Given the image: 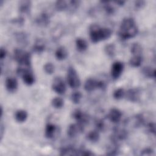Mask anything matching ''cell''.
<instances>
[{
	"label": "cell",
	"instance_id": "2e32d148",
	"mask_svg": "<svg viewBox=\"0 0 156 156\" xmlns=\"http://www.w3.org/2000/svg\"><path fill=\"white\" fill-rule=\"evenodd\" d=\"M68 51L64 46L58 47L55 52V56L58 60H63L66 59L68 57Z\"/></svg>",
	"mask_w": 156,
	"mask_h": 156
},
{
	"label": "cell",
	"instance_id": "8d00e7d4",
	"mask_svg": "<svg viewBox=\"0 0 156 156\" xmlns=\"http://www.w3.org/2000/svg\"><path fill=\"white\" fill-rule=\"evenodd\" d=\"M95 126L98 131H103L105 128L104 122L102 119H98L95 122Z\"/></svg>",
	"mask_w": 156,
	"mask_h": 156
},
{
	"label": "cell",
	"instance_id": "44dd1931",
	"mask_svg": "<svg viewBox=\"0 0 156 156\" xmlns=\"http://www.w3.org/2000/svg\"><path fill=\"white\" fill-rule=\"evenodd\" d=\"M76 46L78 51L84 52L88 48L87 42L82 38H77L76 40Z\"/></svg>",
	"mask_w": 156,
	"mask_h": 156
},
{
	"label": "cell",
	"instance_id": "30bf717a",
	"mask_svg": "<svg viewBox=\"0 0 156 156\" xmlns=\"http://www.w3.org/2000/svg\"><path fill=\"white\" fill-rule=\"evenodd\" d=\"M5 88L10 93H14L16 91L18 83L17 80L14 77H7L5 82Z\"/></svg>",
	"mask_w": 156,
	"mask_h": 156
},
{
	"label": "cell",
	"instance_id": "ffe728a7",
	"mask_svg": "<svg viewBox=\"0 0 156 156\" xmlns=\"http://www.w3.org/2000/svg\"><path fill=\"white\" fill-rule=\"evenodd\" d=\"M77 150L72 146L63 147L60 149V155H77Z\"/></svg>",
	"mask_w": 156,
	"mask_h": 156
},
{
	"label": "cell",
	"instance_id": "9c48e42d",
	"mask_svg": "<svg viewBox=\"0 0 156 156\" xmlns=\"http://www.w3.org/2000/svg\"><path fill=\"white\" fill-rule=\"evenodd\" d=\"M122 115V112L119 109L113 108L110 110L108 118L111 122L113 123H118L121 119Z\"/></svg>",
	"mask_w": 156,
	"mask_h": 156
},
{
	"label": "cell",
	"instance_id": "4dcf8cb0",
	"mask_svg": "<svg viewBox=\"0 0 156 156\" xmlns=\"http://www.w3.org/2000/svg\"><path fill=\"white\" fill-rule=\"evenodd\" d=\"M118 152H119V149H118V144L113 143V145H112L108 147L107 152H106V155H116L118 154Z\"/></svg>",
	"mask_w": 156,
	"mask_h": 156
},
{
	"label": "cell",
	"instance_id": "277c9868",
	"mask_svg": "<svg viewBox=\"0 0 156 156\" xmlns=\"http://www.w3.org/2000/svg\"><path fill=\"white\" fill-rule=\"evenodd\" d=\"M67 82L71 88H77L80 85V80L76 70L73 67L69 66L67 71Z\"/></svg>",
	"mask_w": 156,
	"mask_h": 156
},
{
	"label": "cell",
	"instance_id": "4316f807",
	"mask_svg": "<svg viewBox=\"0 0 156 156\" xmlns=\"http://www.w3.org/2000/svg\"><path fill=\"white\" fill-rule=\"evenodd\" d=\"M55 7L57 10L62 12L68 9V2L64 0L57 1L55 3Z\"/></svg>",
	"mask_w": 156,
	"mask_h": 156
},
{
	"label": "cell",
	"instance_id": "e575fe53",
	"mask_svg": "<svg viewBox=\"0 0 156 156\" xmlns=\"http://www.w3.org/2000/svg\"><path fill=\"white\" fill-rule=\"evenodd\" d=\"M80 1L77 0H72L68 1V9L69 8L71 10H76L80 4Z\"/></svg>",
	"mask_w": 156,
	"mask_h": 156
},
{
	"label": "cell",
	"instance_id": "8fae6325",
	"mask_svg": "<svg viewBox=\"0 0 156 156\" xmlns=\"http://www.w3.org/2000/svg\"><path fill=\"white\" fill-rule=\"evenodd\" d=\"M83 130L77 124H71L67 130V135L69 138H74L79 132H82Z\"/></svg>",
	"mask_w": 156,
	"mask_h": 156
},
{
	"label": "cell",
	"instance_id": "f546056e",
	"mask_svg": "<svg viewBox=\"0 0 156 156\" xmlns=\"http://www.w3.org/2000/svg\"><path fill=\"white\" fill-rule=\"evenodd\" d=\"M51 104L55 108H61L64 105V101L60 97H55L52 99Z\"/></svg>",
	"mask_w": 156,
	"mask_h": 156
},
{
	"label": "cell",
	"instance_id": "ab89813d",
	"mask_svg": "<svg viewBox=\"0 0 156 156\" xmlns=\"http://www.w3.org/2000/svg\"><path fill=\"white\" fill-rule=\"evenodd\" d=\"M154 153V150L151 148H145L141 152V155H152Z\"/></svg>",
	"mask_w": 156,
	"mask_h": 156
},
{
	"label": "cell",
	"instance_id": "52a82bcc",
	"mask_svg": "<svg viewBox=\"0 0 156 156\" xmlns=\"http://www.w3.org/2000/svg\"><path fill=\"white\" fill-rule=\"evenodd\" d=\"M124 68V64L121 62L116 61L113 63L111 69V76L113 79L116 80L121 76Z\"/></svg>",
	"mask_w": 156,
	"mask_h": 156
},
{
	"label": "cell",
	"instance_id": "5b68a950",
	"mask_svg": "<svg viewBox=\"0 0 156 156\" xmlns=\"http://www.w3.org/2000/svg\"><path fill=\"white\" fill-rule=\"evenodd\" d=\"M72 116L77 121V123L83 128H84L85 126L88 124L89 121V116L87 114L83 113L80 109L74 110L73 112Z\"/></svg>",
	"mask_w": 156,
	"mask_h": 156
},
{
	"label": "cell",
	"instance_id": "9a60e30c",
	"mask_svg": "<svg viewBox=\"0 0 156 156\" xmlns=\"http://www.w3.org/2000/svg\"><path fill=\"white\" fill-rule=\"evenodd\" d=\"M21 77L23 82L27 85H32L35 82V77L30 69L26 71Z\"/></svg>",
	"mask_w": 156,
	"mask_h": 156
},
{
	"label": "cell",
	"instance_id": "7bdbcfd3",
	"mask_svg": "<svg viewBox=\"0 0 156 156\" xmlns=\"http://www.w3.org/2000/svg\"><path fill=\"white\" fill-rule=\"evenodd\" d=\"M5 132V127L2 122L1 124V129H0V135H1V140H2V137L4 136V133Z\"/></svg>",
	"mask_w": 156,
	"mask_h": 156
},
{
	"label": "cell",
	"instance_id": "6da1fadb",
	"mask_svg": "<svg viewBox=\"0 0 156 156\" xmlns=\"http://www.w3.org/2000/svg\"><path fill=\"white\" fill-rule=\"evenodd\" d=\"M138 32V29L134 19L127 17L122 20L118 34L121 40H126L135 37Z\"/></svg>",
	"mask_w": 156,
	"mask_h": 156
},
{
	"label": "cell",
	"instance_id": "d4e9b609",
	"mask_svg": "<svg viewBox=\"0 0 156 156\" xmlns=\"http://www.w3.org/2000/svg\"><path fill=\"white\" fill-rule=\"evenodd\" d=\"M143 62V58L141 55H133L129 60V64L131 66L136 68L139 67Z\"/></svg>",
	"mask_w": 156,
	"mask_h": 156
},
{
	"label": "cell",
	"instance_id": "f35d334b",
	"mask_svg": "<svg viewBox=\"0 0 156 156\" xmlns=\"http://www.w3.org/2000/svg\"><path fill=\"white\" fill-rule=\"evenodd\" d=\"M11 22L13 24H16L18 26H23L24 23V18H23L21 16H19V17H17V18H15L12 20Z\"/></svg>",
	"mask_w": 156,
	"mask_h": 156
},
{
	"label": "cell",
	"instance_id": "ee69618b",
	"mask_svg": "<svg viewBox=\"0 0 156 156\" xmlns=\"http://www.w3.org/2000/svg\"><path fill=\"white\" fill-rule=\"evenodd\" d=\"M115 3H116L119 6H122L124 4H125V1H115L114 2Z\"/></svg>",
	"mask_w": 156,
	"mask_h": 156
},
{
	"label": "cell",
	"instance_id": "4fadbf2b",
	"mask_svg": "<svg viewBox=\"0 0 156 156\" xmlns=\"http://www.w3.org/2000/svg\"><path fill=\"white\" fill-rule=\"evenodd\" d=\"M32 6L30 1H21L18 4V10L20 13L23 14H27L30 12Z\"/></svg>",
	"mask_w": 156,
	"mask_h": 156
},
{
	"label": "cell",
	"instance_id": "f1b7e54d",
	"mask_svg": "<svg viewBox=\"0 0 156 156\" xmlns=\"http://www.w3.org/2000/svg\"><path fill=\"white\" fill-rule=\"evenodd\" d=\"M105 54L110 57H113L115 55V46L113 43L107 44L104 48Z\"/></svg>",
	"mask_w": 156,
	"mask_h": 156
},
{
	"label": "cell",
	"instance_id": "b9f144b4",
	"mask_svg": "<svg viewBox=\"0 0 156 156\" xmlns=\"http://www.w3.org/2000/svg\"><path fill=\"white\" fill-rule=\"evenodd\" d=\"M7 55V51L5 48L1 47V50H0V59L1 60H2L3 59H4L5 58Z\"/></svg>",
	"mask_w": 156,
	"mask_h": 156
},
{
	"label": "cell",
	"instance_id": "ac0fdd59",
	"mask_svg": "<svg viewBox=\"0 0 156 156\" xmlns=\"http://www.w3.org/2000/svg\"><path fill=\"white\" fill-rule=\"evenodd\" d=\"M56 131V126L52 123H48L46 126L45 128V136L48 138L51 139L54 136V133Z\"/></svg>",
	"mask_w": 156,
	"mask_h": 156
},
{
	"label": "cell",
	"instance_id": "74e56055",
	"mask_svg": "<svg viewBox=\"0 0 156 156\" xmlns=\"http://www.w3.org/2000/svg\"><path fill=\"white\" fill-rule=\"evenodd\" d=\"M147 131L152 134H155V124L153 122H149L146 124Z\"/></svg>",
	"mask_w": 156,
	"mask_h": 156
},
{
	"label": "cell",
	"instance_id": "7a4b0ae2",
	"mask_svg": "<svg viewBox=\"0 0 156 156\" xmlns=\"http://www.w3.org/2000/svg\"><path fill=\"white\" fill-rule=\"evenodd\" d=\"M89 34L91 41L96 43L109 38L112 31L109 28L101 27L96 24H93L89 27Z\"/></svg>",
	"mask_w": 156,
	"mask_h": 156
},
{
	"label": "cell",
	"instance_id": "836d02e7",
	"mask_svg": "<svg viewBox=\"0 0 156 156\" xmlns=\"http://www.w3.org/2000/svg\"><path fill=\"white\" fill-rule=\"evenodd\" d=\"M43 69L46 74H52L54 72L55 67H54V65L52 63L48 62V63H46L44 65Z\"/></svg>",
	"mask_w": 156,
	"mask_h": 156
},
{
	"label": "cell",
	"instance_id": "603a6c76",
	"mask_svg": "<svg viewBox=\"0 0 156 156\" xmlns=\"http://www.w3.org/2000/svg\"><path fill=\"white\" fill-rule=\"evenodd\" d=\"M143 74L147 77L151 79H155L156 75V71L155 68L151 66L144 67L142 69Z\"/></svg>",
	"mask_w": 156,
	"mask_h": 156
},
{
	"label": "cell",
	"instance_id": "ba28073f",
	"mask_svg": "<svg viewBox=\"0 0 156 156\" xmlns=\"http://www.w3.org/2000/svg\"><path fill=\"white\" fill-rule=\"evenodd\" d=\"M126 99L132 102H137L140 97V91L138 88H130L126 92L125 95Z\"/></svg>",
	"mask_w": 156,
	"mask_h": 156
},
{
	"label": "cell",
	"instance_id": "484cf974",
	"mask_svg": "<svg viewBox=\"0 0 156 156\" xmlns=\"http://www.w3.org/2000/svg\"><path fill=\"white\" fill-rule=\"evenodd\" d=\"M101 3L103 5V8L107 15H111L115 13V9L114 7L108 1H101Z\"/></svg>",
	"mask_w": 156,
	"mask_h": 156
},
{
	"label": "cell",
	"instance_id": "5bb4252c",
	"mask_svg": "<svg viewBox=\"0 0 156 156\" xmlns=\"http://www.w3.org/2000/svg\"><path fill=\"white\" fill-rule=\"evenodd\" d=\"M84 89L88 92L98 89V80L91 78L87 79L84 83Z\"/></svg>",
	"mask_w": 156,
	"mask_h": 156
},
{
	"label": "cell",
	"instance_id": "e0dca14e",
	"mask_svg": "<svg viewBox=\"0 0 156 156\" xmlns=\"http://www.w3.org/2000/svg\"><path fill=\"white\" fill-rule=\"evenodd\" d=\"M15 38L17 43L21 45H24L27 43V35L25 32H18L15 34Z\"/></svg>",
	"mask_w": 156,
	"mask_h": 156
},
{
	"label": "cell",
	"instance_id": "d6986e66",
	"mask_svg": "<svg viewBox=\"0 0 156 156\" xmlns=\"http://www.w3.org/2000/svg\"><path fill=\"white\" fill-rule=\"evenodd\" d=\"M27 112L24 110H18L15 113V120L18 122H24L27 118Z\"/></svg>",
	"mask_w": 156,
	"mask_h": 156
},
{
	"label": "cell",
	"instance_id": "d6a6232c",
	"mask_svg": "<svg viewBox=\"0 0 156 156\" xmlns=\"http://www.w3.org/2000/svg\"><path fill=\"white\" fill-rule=\"evenodd\" d=\"M124 95H125V91H124V90L122 88H119L115 90L113 94V98L116 100L121 99L124 96Z\"/></svg>",
	"mask_w": 156,
	"mask_h": 156
},
{
	"label": "cell",
	"instance_id": "7c38bea8",
	"mask_svg": "<svg viewBox=\"0 0 156 156\" xmlns=\"http://www.w3.org/2000/svg\"><path fill=\"white\" fill-rule=\"evenodd\" d=\"M37 24L40 26L45 27L47 26L50 23V18L48 13L45 12L41 13L35 20Z\"/></svg>",
	"mask_w": 156,
	"mask_h": 156
},
{
	"label": "cell",
	"instance_id": "60d3db41",
	"mask_svg": "<svg viewBox=\"0 0 156 156\" xmlns=\"http://www.w3.org/2000/svg\"><path fill=\"white\" fill-rule=\"evenodd\" d=\"M146 4V2L144 1H136L134 2V5L135 7L137 9H142Z\"/></svg>",
	"mask_w": 156,
	"mask_h": 156
},
{
	"label": "cell",
	"instance_id": "cb8c5ba5",
	"mask_svg": "<svg viewBox=\"0 0 156 156\" xmlns=\"http://www.w3.org/2000/svg\"><path fill=\"white\" fill-rule=\"evenodd\" d=\"M100 138L99 131L97 130H91L88 133L87 135V138L88 141H91V143H96L99 141Z\"/></svg>",
	"mask_w": 156,
	"mask_h": 156
},
{
	"label": "cell",
	"instance_id": "7402d4cb",
	"mask_svg": "<svg viewBox=\"0 0 156 156\" xmlns=\"http://www.w3.org/2000/svg\"><path fill=\"white\" fill-rule=\"evenodd\" d=\"M32 49L33 51L36 53H42L45 49V44L43 40L38 39L35 41V43L33 45Z\"/></svg>",
	"mask_w": 156,
	"mask_h": 156
},
{
	"label": "cell",
	"instance_id": "3957f363",
	"mask_svg": "<svg viewBox=\"0 0 156 156\" xmlns=\"http://www.w3.org/2000/svg\"><path fill=\"white\" fill-rule=\"evenodd\" d=\"M14 59L20 65L30 68L31 55L30 53L22 49H16L14 51Z\"/></svg>",
	"mask_w": 156,
	"mask_h": 156
},
{
	"label": "cell",
	"instance_id": "83f0119b",
	"mask_svg": "<svg viewBox=\"0 0 156 156\" xmlns=\"http://www.w3.org/2000/svg\"><path fill=\"white\" fill-rule=\"evenodd\" d=\"M142 47L138 43H133L131 45L130 52L133 55H141Z\"/></svg>",
	"mask_w": 156,
	"mask_h": 156
},
{
	"label": "cell",
	"instance_id": "d590c367",
	"mask_svg": "<svg viewBox=\"0 0 156 156\" xmlns=\"http://www.w3.org/2000/svg\"><path fill=\"white\" fill-rule=\"evenodd\" d=\"M95 154L91 152L90 150H87V149H79L77 150V155H84V156H93Z\"/></svg>",
	"mask_w": 156,
	"mask_h": 156
},
{
	"label": "cell",
	"instance_id": "1f68e13d",
	"mask_svg": "<svg viewBox=\"0 0 156 156\" xmlns=\"http://www.w3.org/2000/svg\"><path fill=\"white\" fill-rule=\"evenodd\" d=\"M82 94L81 92L76 91L73 92L71 94V99L72 102L74 104H79L80 102V100L82 99Z\"/></svg>",
	"mask_w": 156,
	"mask_h": 156
},
{
	"label": "cell",
	"instance_id": "8992f818",
	"mask_svg": "<svg viewBox=\"0 0 156 156\" xmlns=\"http://www.w3.org/2000/svg\"><path fill=\"white\" fill-rule=\"evenodd\" d=\"M52 89L57 94H65L66 90V87L64 80L60 77H55L52 83Z\"/></svg>",
	"mask_w": 156,
	"mask_h": 156
}]
</instances>
